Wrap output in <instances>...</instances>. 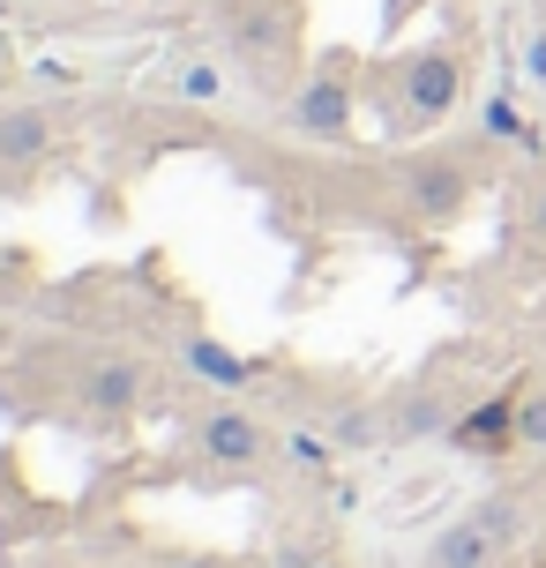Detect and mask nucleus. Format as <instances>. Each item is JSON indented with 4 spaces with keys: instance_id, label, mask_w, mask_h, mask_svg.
<instances>
[{
    "instance_id": "16",
    "label": "nucleus",
    "mask_w": 546,
    "mask_h": 568,
    "mask_svg": "<svg viewBox=\"0 0 546 568\" xmlns=\"http://www.w3.org/2000/svg\"><path fill=\"white\" fill-rule=\"evenodd\" d=\"M524 83L546 90V30H532V38H524Z\"/></svg>"
},
{
    "instance_id": "3",
    "label": "nucleus",
    "mask_w": 546,
    "mask_h": 568,
    "mask_svg": "<svg viewBox=\"0 0 546 568\" xmlns=\"http://www.w3.org/2000/svg\"><path fill=\"white\" fill-rule=\"evenodd\" d=\"M352 105H360V90H352V60L345 53H322L315 75L292 90L285 120L300 128V135H315V142H345L352 135Z\"/></svg>"
},
{
    "instance_id": "17",
    "label": "nucleus",
    "mask_w": 546,
    "mask_h": 568,
    "mask_svg": "<svg viewBox=\"0 0 546 568\" xmlns=\"http://www.w3.org/2000/svg\"><path fill=\"white\" fill-rule=\"evenodd\" d=\"M532 232H539V240H546V180H539V187H532Z\"/></svg>"
},
{
    "instance_id": "8",
    "label": "nucleus",
    "mask_w": 546,
    "mask_h": 568,
    "mask_svg": "<svg viewBox=\"0 0 546 568\" xmlns=\"http://www.w3.org/2000/svg\"><path fill=\"white\" fill-rule=\"evenodd\" d=\"M180 359H188V374H195V382H210V389H255V382H262L255 359H240L232 344L202 337V329H188V337H180Z\"/></svg>"
},
{
    "instance_id": "5",
    "label": "nucleus",
    "mask_w": 546,
    "mask_h": 568,
    "mask_svg": "<svg viewBox=\"0 0 546 568\" xmlns=\"http://www.w3.org/2000/svg\"><path fill=\"white\" fill-rule=\"evenodd\" d=\"M464 202H472V172L449 150L404 158V210H419L427 225H449V217H464Z\"/></svg>"
},
{
    "instance_id": "14",
    "label": "nucleus",
    "mask_w": 546,
    "mask_h": 568,
    "mask_svg": "<svg viewBox=\"0 0 546 568\" xmlns=\"http://www.w3.org/2000/svg\"><path fill=\"white\" fill-rule=\"evenodd\" d=\"M330 442H337V449H374V442H382V419H374V412H337V419H330Z\"/></svg>"
},
{
    "instance_id": "12",
    "label": "nucleus",
    "mask_w": 546,
    "mask_h": 568,
    "mask_svg": "<svg viewBox=\"0 0 546 568\" xmlns=\"http://www.w3.org/2000/svg\"><path fill=\"white\" fill-rule=\"evenodd\" d=\"M479 128H487V142H517V150H539V135L524 128V113H517V98H509V90H494L487 105H479Z\"/></svg>"
},
{
    "instance_id": "4",
    "label": "nucleus",
    "mask_w": 546,
    "mask_h": 568,
    "mask_svg": "<svg viewBox=\"0 0 546 568\" xmlns=\"http://www.w3.org/2000/svg\"><path fill=\"white\" fill-rule=\"evenodd\" d=\"M517 539V501H479L472 516H457V524H442L427 546V568H494L502 561V546Z\"/></svg>"
},
{
    "instance_id": "13",
    "label": "nucleus",
    "mask_w": 546,
    "mask_h": 568,
    "mask_svg": "<svg viewBox=\"0 0 546 568\" xmlns=\"http://www.w3.org/2000/svg\"><path fill=\"white\" fill-rule=\"evenodd\" d=\"M517 449H546V389L539 382L517 389Z\"/></svg>"
},
{
    "instance_id": "11",
    "label": "nucleus",
    "mask_w": 546,
    "mask_h": 568,
    "mask_svg": "<svg viewBox=\"0 0 546 568\" xmlns=\"http://www.w3.org/2000/svg\"><path fill=\"white\" fill-rule=\"evenodd\" d=\"M165 90H173L180 105H225V98H232V83H225L218 60H180L173 75H165Z\"/></svg>"
},
{
    "instance_id": "19",
    "label": "nucleus",
    "mask_w": 546,
    "mask_h": 568,
    "mask_svg": "<svg viewBox=\"0 0 546 568\" xmlns=\"http://www.w3.org/2000/svg\"><path fill=\"white\" fill-rule=\"evenodd\" d=\"M315 568H345V561H330V554H315Z\"/></svg>"
},
{
    "instance_id": "2",
    "label": "nucleus",
    "mask_w": 546,
    "mask_h": 568,
    "mask_svg": "<svg viewBox=\"0 0 546 568\" xmlns=\"http://www.w3.org/2000/svg\"><path fill=\"white\" fill-rule=\"evenodd\" d=\"M464 98V60L449 45H427V53H412L397 68V98H390V120L397 128H427V120L457 113Z\"/></svg>"
},
{
    "instance_id": "20",
    "label": "nucleus",
    "mask_w": 546,
    "mask_h": 568,
    "mask_svg": "<svg viewBox=\"0 0 546 568\" xmlns=\"http://www.w3.org/2000/svg\"><path fill=\"white\" fill-rule=\"evenodd\" d=\"M0 16H8V0H0Z\"/></svg>"
},
{
    "instance_id": "15",
    "label": "nucleus",
    "mask_w": 546,
    "mask_h": 568,
    "mask_svg": "<svg viewBox=\"0 0 546 568\" xmlns=\"http://www.w3.org/2000/svg\"><path fill=\"white\" fill-rule=\"evenodd\" d=\"M285 456L300 464V471H330L337 442H330V434H285Z\"/></svg>"
},
{
    "instance_id": "1",
    "label": "nucleus",
    "mask_w": 546,
    "mask_h": 568,
    "mask_svg": "<svg viewBox=\"0 0 546 568\" xmlns=\"http://www.w3.org/2000/svg\"><path fill=\"white\" fill-rule=\"evenodd\" d=\"M225 45H232V60L255 68L262 83H277V75H292V60H300V8L292 0H247V8H232Z\"/></svg>"
},
{
    "instance_id": "6",
    "label": "nucleus",
    "mask_w": 546,
    "mask_h": 568,
    "mask_svg": "<svg viewBox=\"0 0 546 568\" xmlns=\"http://www.w3.org/2000/svg\"><path fill=\"white\" fill-rule=\"evenodd\" d=\"M517 389H524V382H509V389L479 397L472 412H457L442 442H449L457 456H509V449H517Z\"/></svg>"
},
{
    "instance_id": "18",
    "label": "nucleus",
    "mask_w": 546,
    "mask_h": 568,
    "mask_svg": "<svg viewBox=\"0 0 546 568\" xmlns=\"http://www.w3.org/2000/svg\"><path fill=\"white\" fill-rule=\"evenodd\" d=\"M173 568H232V561H210V554H195V561H173Z\"/></svg>"
},
{
    "instance_id": "10",
    "label": "nucleus",
    "mask_w": 546,
    "mask_h": 568,
    "mask_svg": "<svg viewBox=\"0 0 546 568\" xmlns=\"http://www.w3.org/2000/svg\"><path fill=\"white\" fill-rule=\"evenodd\" d=\"M135 397H143V367H128V359H98V367H83V404H98V412H128Z\"/></svg>"
},
{
    "instance_id": "9",
    "label": "nucleus",
    "mask_w": 546,
    "mask_h": 568,
    "mask_svg": "<svg viewBox=\"0 0 546 568\" xmlns=\"http://www.w3.org/2000/svg\"><path fill=\"white\" fill-rule=\"evenodd\" d=\"M46 150H53V120H46V105L0 113V165H38Z\"/></svg>"
},
{
    "instance_id": "7",
    "label": "nucleus",
    "mask_w": 546,
    "mask_h": 568,
    "mask_svg": "<svg viewBox=\"0 0 546 568\" xmlns=\"http://www.w3.org/2000/svg\"><path fill=\"white\" fill-rule=\"evenodd\" d=\"M195 449L210 456V464H225V471H247V464L270 456V426L247 419V412H232V404H218V412L195 419Z\"/></svg>"
}]
</instances>
